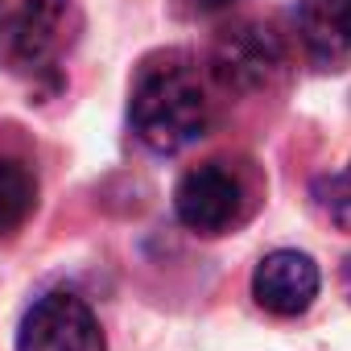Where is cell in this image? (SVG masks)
Segmentation results:
<instances>
[{
	"mask_svg": "<svg viewBox=\"0 0 351 351\" xmlns=\"http://www.w3.org/2000/svg\"><path fill=\"white\" fill-rule=\"evenodd\" d=\"M314 203L339 232H351V161L339 173H326L314 182Z\"/></svg>",
	"mask_w": 351,
	"mask_h": 351,
	"instance_id": "cell-9",
	"label": "cell"
},
{
	"mask_svg": "<svg viewBox=\"0 0 351 351\" xmlns=\"http://www.w3.org/2000/svg\"><path fill=\"white\" fill-rule=\"evenodd\" d=\"M232 5H240V0H195L199 13H219V9H232Z\"/></svg>",
	"mask_w": 351,
	"mask_h": 351,
	"instance_id": "cell-10",
	"label": "cell"
},
{
	"mask_svg": "<svg viewBox=\"0 0 351 351\" xmlns=\"http://www.w3.org/2000/svg\"><path fill=\"white\" fill-rule=\"evenodd\" d=\"M298 34L314 66L351 62V0H298Z\"/></svg>",
	"mask_w": 351,
	"mask_h": 351,
	"instance_id": "cell-7",
	"label": "cell"
},
{
	"mask_svg": "<svg viewBox=\"0 0 351 351\" xmlns=\"http://www.w3.org/2000/svg\"><path fill=\"white\" fill-rule=\"evenodd\" d=\"M318 285H322L318 265L306 252H298V248L269 252L256 265V273H252V298H256V306L269 310V314H277V318L306 314L314 306V298H318Z\"/></svg>",
	"mask_w": 351,
	"mask_h": 351,
	"instance_id": "cell-6",
	"label": "cell"
},
{
	"mask_svg": "<svg viewBox=\"0 0 351 351\" xmlns=\"http://www.w3.org/2000/svg\"><path fill=\"white\" fill-rule=\"evenodd\" d=\"M132 132L153 153H182L186 145L203 141L211 128V104L199 75L186 62H157L145 66L132 104H128Z\"/></svg>",
	"mask_w": 351,
	"mask_h": 351,
	"instance_id": "cell-1",
	"label": "cell"
},
{
	"mask_svg": "<svg viewBox=\"0 0 351 351\" xmlns=\"http://www.w3.org/2000/svg\"><path fill=\"white\" fill-rule=\"evenodd\" d=\"M17 351H108L95 310L66 289L38 298L17 330Z\"/></svg>",
	"mask_w": 351,
	"mask_h": 351,
	"instance_id": "cell-4",
	"label": "cell"
},
{
	"mask_svg": "<svg viewBox=\"0 0 351 351\" xmlns=\"http://www.w3.org/2000/svg\"><path fill=\"white\" fill-rule=\"evenodd\" d=\"M75 34V0H0V66L21 79H58Z\"/></svg>",
	"mask_w": 351,
	"mask_h": 351,
	"instance_id": "cell-2",
	"label": "cell"
},
{
	"mask_svg": "<svg viewBox=\"0 0 351 351\" xmlns=\"http://www.w3.org/2000/svg\"><path fill=\"white\" fill-rule=\"evenodd\" d=\"M285 42L261 21H236L211 46V71L232 91H269L285 75Z\"/></svg>",
	"mask_w": 351,
	"mask_h": 351,
	"instance_id": "cell-3",
	"label": "cell"
},
{
	"mask_svg": "<svg viewBox=\"0 0 351 351\" xmlns=\"http://www.w3.org/2000/svg\"><path fill=\"white\" fill-rule=\"evenodd\" d=\"M173 211H178L182 228L199 232V236H223L228 228L240 223V211H244V186L240 178L219 165V161H207V165H195L182 173L178 191H173Z\"/></svg>",
	"mask_w": 351,
	"mask_h": 351,
	"instance_id": "cell-5",
	"label": "cell"
},
{
	"mask_svg": "<svg viewBox=\"0 0 351 351\" xmlns=\"http://www.w3.org/2000/svg\"><path fill=\"white\" fill-rule=\"evenodd\" d=\"M339 285H343V293H347V302H351V256L343 261V273H339Z\"/></svg>",
	"mask_w": 351,
	"mask_h": 351,
	"instance_id": "cell-11",
	"label": "cell"
},
{
	"mask_svg": "<svg viewBox=\"0 0 351 351\" xmlns=\"http://www.w3.org/2000/svg\"><path fill=\"white\" fill-rule=\"evenodd\" d=\"M38 207V182L25 161L0 157V236H13Z\"/></svg>",
	"mask_w": 351,
	"mask_h": 351,
	"instance_id": "cell-8",
	"label": "cell"
}]
</instances>
